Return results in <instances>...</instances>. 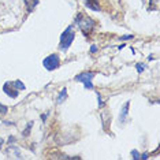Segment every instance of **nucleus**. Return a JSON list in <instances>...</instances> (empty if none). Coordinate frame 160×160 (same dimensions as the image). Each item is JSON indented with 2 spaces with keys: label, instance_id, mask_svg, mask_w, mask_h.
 Here are the masks:
<instances>
[{
  "label": "nucleus",
  "instance_id": "f257e3e1",
  "mask_svg": "<svg viewBox=\"0 0 160 160\" xmlns=\"http://www.w3.org/2000/svg\"><path fill=\"white\" fill-rule=\"evenodd\" d=\"M75 22L79 28H81V30L83 32V34L88 36L90 32L93 30V26H94V21L92 18L86 17L85 14H78L77 18H75Z\"/></svg>",
  "mask_w": 160,
  "mask_h": 160
},
{
  "label": "nucleus",
  "instance_id": "f03ea898",
  "mask_svg": "<svg viewBox=\"0 0 160 160\" xmlns=\"http://www.w3.org/2000/svg\"><path fill=\"white\" fill-rule=\"evenodd\" d=\"M72 40H74V28L70 25V26H68L66 30L62 33V36H60V44H59L60 49L62 51H66L68 47L71 45Z\"/></svg>",
  "mask_w": 160,
  "mask_h": 160
},
{
  "label": "nucleus",
  "instance_id": "7ed1b4c3",
  "mask_svg": "<svg viewBox=\"0 0 160 160\" xmlns=\"http://www.w3.org/2000/svg\"><path fill=\"white\" fill-rule=\"evenodd\" d=\"M18 89H25V85L21 81H14V82H6L3 86V90L8 94L10 97H17L18 96Z\"/></svg>",
  "mask_w": 160,
  "mask_h": 160
},
{
  "label": "nucleus",
  "instance_id": "20e7f679",
  "mask_svg": "<svg viewBox=\"0 0 160 160\" xmlns=\"http://www.w3.org/2000/svg\"><path fill=\"white\" fill-rule=\"evenodd\" d=\"M59 64H60V59L58 55H51L44 59V67L47 70H55V68L59 67Z\"/></svg>",
  "mask_w": 160,
  "mask_h": 160
},
{
  "label": "nucleus",
  "instance_id": "39448f33",
  "mask_svg": "<svg viewBox=\"0 0 160 160\" xmlns=\"http://www.w3.org/2000/svg\"><path fill=\"white\" fill-rule=\"evenodd\" d=\"M93 77H94V72H82V74H78L77 77H75V79H77V81H82L85 83L86 88L90 89V88H93V85H92Z\"/></svg>",
  "mask_w": 160,
  "mask_h": 160
},
{
  "label": "nucleus",
  "instance_id": "423d86ee",
  "mask_svg": "<svg viewBox=\"0 0 160 160\" xmlns=\"http://www.w3.org/2000/svg\"><path fill=\"white\" fill-rule=\"evenodd\" d=\"M86 6H88L89 8H92V10H96V11L101 10L100 0H86Z\"/></svg>",
  "mask_w": 160,
  "mask_h": 160
},
{
  "label": "nucleus",
  "instance_id": "0eeeda50",
  "mask_svg": "<svg viewBox=\"0 0 160 160\" xmlns=\"http://www.w3.org/2000/svg\"><path fill=\"white\" fill-rule=\"evenodd\" d=\"M25 3H26L29 11H33V8L38 4V0H25Z\"/></svg>",
  "mask_w": 160,
  "mask_h": 160
},
{
  "label": "nucleus",
  "instance_id": "6e6552de",
  "mask_svg": "<svg viewBox=\"0 0 160 160\" xmlns=\"http://www.w3.org/2000/svg\"><path fill=\"white\" fill-rule=\"evenodd\" d=\"M66 97H67V90H66V88H63L62 89V93H59V97H58V103H62Z\"/></svg>",
  "mask_w": 160,
  "mask_h": 160
},
{
  "label": "nucleus",
  "instance_id": "1a4fd4ad",
  "mask_svg": "<svg viewBox=\"0 0 160 160\" xmlns=\"http://www.w3.org/2000/svg\"><path fill=\"white\" fill-rule=\"evenodd\" d=\"M6 112H7V107L3 104H0V115H4Z\"/></svg>",
  "mask_w": 160,
  "mask_h": 160
},
{
  "label": "nucleus",
  "instance_id": "9d476101",
  "mask_svg": "<svg viewBox=\"0 0 160 160\" xmlns=\"http://www.w3.org/2000/svg\"><path fill=\"white\" fill-rule=\"evenodd\" d=\"M145 68V66L144 64H140V63H137V70H138V72H141Z\"/></svg>",
  "mask_w": 160,
  "mask_h": 160
}]
</instances>
